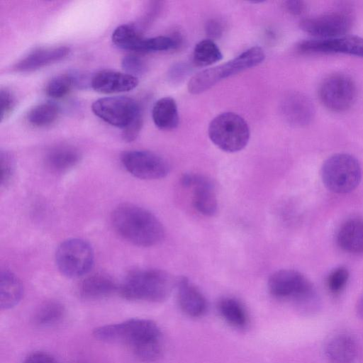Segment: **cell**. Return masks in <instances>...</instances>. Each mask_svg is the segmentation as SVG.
<instances>
[{
  "label": "cell",
  "instance_id": "obj_1",
  "mask_svg": "<svg viewBox=\"0 0 363 363\" xmlns=\"http://www.w3.org/2000/svg\"><path fill=\"white\" fill-rule=\"evenodd\" d=\"M94 335L101 341L126 345L143 361H153L162 352V333L155 323L147 319L101 326L94 330Z\"/></svg>",
  "mask_w": 363,
  "mask_h": 363
},
{
  "label": "cell",
  "instance_id": "obj_2",
  "mask_svg": "<svg viewBox=\"0 0 363 363\" xmlns=\"http://www.w3.org/2000/svg\"><path fill=\"white\" fill-rule=\"evenodd\" d=\"M111 223L121 238L140 247L156 245L164 238V228L160 220L147 209L132 203L115 208Z\"/></svg>",
  "mask_w": 363,
  "mask_h": 363
},
{
  "label": "cell",
  "instance_id": "obj_3",
  "mask_svg": "<svg viewBox=\"0 0 363 363\" xmlns=\"http://www.w3.org/2000/svg\"><path fill=\"white\" fill-rule=\"evenodd\" d=\"M175 283L165 271L137 269L126 275L118 291L128 300L162 302L169 297Z\"/></svg>",
  "mask_w": 363,
  "mask_h": 363
},
{
  "label": "cell",
  "instance_id": "obj_4",
  "mask_svg": "<svg viewBox=\"0 0 363 363\" xmlns=\"http://www.w3.org/2000/svg\"><path fill=\"white\" fill-rule=\"evenodd\" d=\"M264 58L265 54L261 48H250L224 64L194 75L188 82V90L193 94H201L228 77L258 65Z\"/></svg>",
  "mask_w": 363,
  "mask_h": 363
},
{
  "label": "cell",
  "instance_id": "obj_5",
  "mask_svg": "<svg viewBox=\"0 0 363 363\" xmlns=\"http://www.w3.org/2000/svg\"><path fill=\"white\" fill-rule=\"evenodd\" d=\"M320 174L324 186L335 194L352 191L362 178L358 160L347 153H337L328 157L323 164Z\"/></svg>",
  "mask_w": 363,
  "mask_h": 363
},
{
  "label": "cell",
  "instance_id": "obj_6",
  "mask_svg": "<svg viewBox=\"0 0 363 363\" xmlns=\"http://www.w3.org/2000/svg\"><path fill=\"white\" fill-rule=\"evenodd\" d=\"M210 140L219 149L227 152H238L247 145L250 128L246 121L233 112L218 115L208 128Z\"/></svg>",
  "mask_w": 363,
  "mask_h": 363
},
{
  "label": "cell",
  "instance_id": "obj_7",
  "mask_svg": "<svg viewBox=\"0 0 363 363\" xmlns=\"http://www.w3.org/2000/svg\"><path fill=\"white\" fill-rule=\"evenodd\" d=\"M94 254L91 245L80 238L62 242L55 253L56 265L64 276L78 278L87 274L93 267Z\"/></svg>",
  "mask_w": 363,
  "mask_h": 363
},
{
  "label": "cell",
  "instance_id": "obj_8",
  "mask_svg": "<svg viewBox=\"0 0 363 363\" xmlns=\"http://www.w3.org/2000/svg\"><path fill=\"white\" fill-rule=\"evenodd\" d=\"M271 295L278 299L308 303L315 298V291L310 281L294 269H281L273 273L268 280Z\"/></svg>",
  "mask_w": 363,
  "mask_h": 363
},
{
  "label": "cell",
  "instance_id": "obj_9",
  "mask_svg": "<svg viewBox=\"0 0 363 363\" xmlns=\"http://www.w3.org/2000/svg\"><path fill=\"white\" fill-rule=\"evenodd\" d=\"M319 98L323 106L334 112L349 109L354 103L357 89L354 81L347 75L334 74L320 84Z\"/></svg>",
  "mask_w": 363,
  "mask_h": 363
},
{
  "label": "cell",
  "instance_id": "obj_10",
  "mask_svg": "<svg viewBox=\"0 0 363 363\" xmlns=\"http://www.w3.org/2000/svg\"><path fill=\"white\" fill-rule=\"evenodd\" d=\"M123 167L133 176L140 179L152 180L165 177L169 165L162 156L147 150H128L122 153Z\"/></svg>",
  "mask_w": 363,
  "mask_h": 363
},
{
  "label": "cell",
  "instance_id": "obj_11",
  "mask_svg": "<svg viewBox=\"0 0 363 363\" xmlns=\"http://www.w3.org/2000/svg\"><path fill=\"white\" fill-rule=\"evenodd\" d=\"M91 110L107 123L122 129L142 112L138 104L126 96L99 99L92 104Z\"/></svg>",
  "mask_w": 363,
  "mask_h": 363
},
{
  "label": "cell",
  "instance_id": "obj_12",
  "mask_svg": "<svg viewBox=\"0 0 363 363\" xmlns=\"http://www.w3.org/2000/svg\"><path fill=\"white\" fill-rule=\"evenodd\" d=\"M351 15L337 11L306 18L300 22L304 32L318 38H333L345 35L351 28Z\"/></svg>",
  "mask_w": 363,
  "mask_h": 363
},
{
  "label": "cell",
  "instance_id": "obj_13",
  "mask_svg": "<svg viewBox=\"0 0 363 363\" xmlns=\"http://www.w3.org/2000/svg\"><path fill=\"white\" fill-rule=\"evenodd\" d=\"M297 50L303 54L341 53L363 57V38L345 35L306 40L297 45Z\"/></svg>",
  "mask_w": 363,
  "mask_h": 363
},
{
  "label": "cell",
  "instance_id": "obj_14",
  "mask_svg": "<svg viewBox=\"0 0 363 363\" xmlns=\"http://www.w3.org/2000/svg\"><path fill=\"white\" fill-rule=\"evenodd\" d=\"M183 186L193 189L192 203L195 209L206 216H213L218 201L212 182L201 174H185L181 178Z\"/></svg>",
  "mask_w": 363,
  "mask_h": 363
},
{
  "label": "cell",
  "instance_id": "obj_15",
  "mask_svg": "<svg viewBox=\"0 0 363 363\" xmlns=\"http://www.w3.org/2000/svg\"><path fill=\"white\" fill-rule=\"evenodd\" d=\"M138 84V79L127 73L104 70L95 74L91 79V86L96 91L114 94L129 91Z\"/></svg>",
  "mask_w": 363,
  "mask_h": 363
},
{
  "label": "cell",
  "instance_id": "obj_16",
  "mask_svg": "<svg viewBox=\"0 0 363 363\" xmlns=\"http://www.w3.org/2000/svg\"><path fill=\"white\" fill-rule=\"evenodd\" d=\"M177 300L181 310L193 318L201 317L207 310V302L201 292L185 277L175 283Z\"/></svg>",
  "mask_w": 363,
  "mask_h": 363
},
{
  "label": "cell",
  "instance_id": "obj_17",
  "mask_svg": "<svg viewBox=\"0 0 363 363\" xmlns=\"http://www.w3.org/2000/svg\"><path fill=\"white\" fill-rule=\"evenodd\" d=\"M70 52L66 46L39 48L30 52L14 67L18 72H32L65 58Z\"/></svg>",
  "mask_w": 363,
  "mask_h": 363
},
{
  "label": "cell",
  "instance_id": "obj_18",
  "mask_svg": "<svg viewBox=\"0 0 363 363\" xmlns=\"http://www.w3.org/2000/svg\"><path fill=\"white\" fill-rule=\"evenodd\" d=\"M337 245L345 252L359 255L363 253V219L352 218L345 220L336 234Z\"/></svg>",
  "mask_w": 363,
  "mask_h": 363
},
{
  "label": "cell",
  "instance_id": "obj_19",
  "mask_svg": "<svg viewBox=\"0 0 363 363\" xmlns=\"http://www.w3.org/2000/svg\"><path fill=\"white\" fill-rule=\"evenodd\" d=\"M282 109L287 121L296 125L308 124L314 114L311 101L298 93L288 96L283 103Z\"/></svg>",
  "mask_w": 363,
  "mask_h": 363
},
{
  "label": "cell",
  "instance_id": "obj_20",
  "mask_svg": "<svg viewBox=\"0 0 363 363\" xmlns=\"http://www.w3.org/2000/svg\"><path fill=\"white\" fill-rule=\"evenodd\" d=\"M119 286L110 276L96 273L86 277L81 283L79 293L86 299H99L109 296L118 291Z\"/></svg>",
  "mask_w": 363,
  "mask_h": 363
},
{
  "label": "cell",
  "instance_id": "obj_21",
  "mask_svg": "<svg viewBox=\"0 0 363 363\" xmlns=\"http://www.w3.org/2000/svg\"><path fill=\"white\" fill-rule=\"evenodd\" d=\"M325 354L331 363H353L357 357V345L351 336L340 334L328 341Z\"/></svg>",
  "mask_w": 363,
  "mask_h": 363
},
{
  "label": "cell",
  "instance_id": "obj_22",
  "mask_svg": "<svg viewBox=\"0 0 363 363\" xmlns=\"http://www.w3.org/2000/svg\"><path fill=\"white\" fill-rule=\"evenodd\" d=\"M79 152L70 145H57L45 155L47 167L55 172H65L74 167L80 160Z\"/></svg>",
  "mask_w": 363,
  "mask_h": 363
},
{
  "label": "cell",
  "instance_id": "obj_23",
  "mask_svg": "<svg viewBox=\"0 0 363 363\" xmlns=\"http://www.w3.org/2000/svg\"><path fill=\"white\" fill-rule=\"evenodd\" d=\"M152 117L155 125L163 130H170L179 124V112L174 99L169 96L160 99L155 104Z\"/></svg>",
  "mask_w": 363,
  "mask_h": 363
},
{
  "label": "cell",
  "instance_id": "obj_24",
  "mask_svg": "<svg viewBox=\"0 0 363 363\" xmlns=\"http://www.w3.org/2000/svg\"><path fill=\"white\" fill-rule=\"evenodd\" d=\"M23 293L21 281L9 270L0 274V306L1 309L14 307L21 301Z\"/></svg>",
  "mask_w": 363,
  "mask_h": 363
},
{
  "label": "cell",
  "instance_id": "obj_25",
  "mask_svg": "<svg viewBox=\"0 0 363 363\" xmlns=\"http://www.w3.org/2000/svg\"><path fill=\"white\" fill-rule=\"evenodd\" d=\"M221 318L230 326L242 329L248 324V315L245 307L237 299L231 297L221 298L217 306Z\"/></svg>",
  "mask_w": 363,
  "mask_h": 363
},
{
  "label": "cell",
  "instance_id": "obj_26",
  "mask_svg": "<svg viewBox=\"0 0 363 363\" xmlns=\"http://www.w3.org/2000/svg\"><path fill=\"white\" fill-rule=\"evenodd\" d=\"M113 44L119 48L140 52L144 38L133 24H123L118 26L111 36Z\"/></svg>",
  "mask_w": 363,
  "mask_h": 363
},
{
  "label": "cell",
  "instance_id": "obj_27",
  "mask_svg": "<svg viewBox=\"0 0 363 363\" xmlns=\"http://www.w3.org/2000/svg\"><path fill=\"white\" fill-rule=\"evenodd\" d=\"M223 58L218 45L211 39L199 42L194 50L193 61L196 66L206 67L213 65Z\"/></svg>",
  "mask_w": 363,
  "mask_h": 363
},
{
  "label": "cell",
  "instance_id": "obj_28",
  "mask_svg": "<svg viewBox=\"0 0 363 363\" xmlns=\"http://www.w3.org/2000/svg\"><path fill=\"white\" fill-rule=\"evenodd\" d=\"M58 106L51 102L42 103L28 113L27 120L35 127H45L54 123L59 115Z\"/></svg>",
  "mask_w": 363,
  "mask_h": 363
},
{
  "label": "cell",
  "instance_id": "obj_29",
  "mask_svg": "<svg viewBox=\"0 0 363 363\" xmlns=\"http://www.w3.org/2000/svg\"><path fill=\"white\" fill-rule=\"evenodd\" d=\"M75 86L72 74L59 75L52 78L45 87L46 94L53 99L65 96Z\"/></svg>",
  "mask_w": 363,
  "mask_h": 363
},
{
  "label": "cell",
  "instance_id": "obj_30",
  "mask_svg": "<svg viewBox=\"0 0 363 363\" xmlns=\"http://www.w3.org/2000/svg\"><path fill=\"white\" fill-rule=\"evenodd\" d=\"M178 45V41L168 36H157L143 39L140 52L164 51L174 49Z\"/></svg>",
  "mask_w": 363,
  "mask_h": 363
},
{
  "label": "cell",
  "instance_id": "obj_31",
  "mask_svg": "<svg viewBox=\"0 0 363 363\" xmlns=\"http://www.w3.org/2000/svg\"><path fill=\"white\" fill-rule=\"evenodd\" d=\"M348 279L347 269L345 267H338L329 274L326 280L327 287L331 294L337 295L343 291Z\"/></svg>",
  "mask_w": 363,
  "mask_h": 363
},
{
  "label": "cell",
  "instance_id": "obj_32",
  "mask_svg": "<svg viewBox=\"0 0 363 363\" xmlns=\"http://www.w3.org/2000/svg\"><path fill=\"white\" fill-rule=\"evenodd\" d=\"M63 315V308L56 302H48L37 313V322L41 325H50L59 320Z\"/></svg>",
  "mask_w": 363,
  "mask_h": 363
},
{
  "label": "cell",
  "instance_id": "obj_33",
  "mask_svg": "<svg viewBox=\"0 0 363 363\" xmlns=\"http://www.w3.org/2000/svg\"><path fill=\"white\" fill-rule=\"evenodd\" d=\"M1 186L6 187L10 183L15 169V162L12 155L4 150L0 152Z\"/></svg>",
  "mask_w": 363,
  "mask_h": 363
},
{
  "label": "cell",
  "instance_id": "obj_34",
  "mask_svg": "<svg viewBox=\"0 0 363 363\" xmlns=\"http://www.w3.org/2000/svg\"><path fill=\"white\" fill-rule=\"evenodd\" d=\"M121 66L127 74L136 77L143 73L146 68L143 60L135 54L125 56L121 61Z\"/></svg>",
  "mask_w": 363,
  "mask_h": 363
},
{
  "label": "cell",
  "instance_id": "obj_35",
  "mask_svg": "<svg viewBox=\"0 0 363 363\" xmlns=\"http://www.w3.org/2000/svg\"><path fill=\"white\" fill-rule=\"evenodd\" d=\"M143 125L142 112L138 114L123 129V139L126 142L133 141L138 135Z\"/></svg>",
  "mask_w": 363,
  "mask_h": 363
},
{
  "label": "cell",
  "instance_id": "obj_36",
  "mask_svg": "<svg viewBox=\"0 0 363 363\" xmlns=\"http://www.w3.org/2000/svg\"><path fill=\"white\" fill-rule=\"evenodd\" d=\"M1 121L7 118L11 113L14 106L15 99L12 93L7 89H1L0 91Z\"/></svg>",
  "mask_w": 363,
  "mask_h": 363
},
{
  "label": "cell",
  "instance_id": "obj_37",
  "mask_svg": "<svg viewBox=\"0 0 363 363\" xmlns=\"http://www.w3.org/2000/svg\"><path fill=\"white\" fill-rule=\"evenodd\" d=\"M23 363H55V362L50 354L43 352H36L29 354Z\"/></svg>",
  "mask_w": 363,
  "mask_h": 363
},
{
  "label": "cell",
  "instance_id": "obj_38",
  "mask_svg": "<svg viewBox=\"0 0 363 363\" xmlns=\"http://www.w3.org/2000/svg\"><path fill=\"white\" fill-rule=\"evenodd\" d=\"M284 6L288 12L293 15L301 14L306 8L304 2L298 0L286 1Z\"/></svg>",
  "mask_w": 363,
  "mask_h": 363
},
{
  "label": "cell",
  "instance_id": "obj_39",
  "mask_svg": "<svg viewBox=\"0 0 363 363\" xmlns=\"http://www.w3.org/2000/svg\"><path fill=\"white\" fill-rule=\"evenodd\" d=\"M206 30L210 37L218 38L222 34L223 27L218 21L211 20L206 23Z\"/></svg>",
  "mask_w": 363,
  "mask_h": 363
}]
</instances>
